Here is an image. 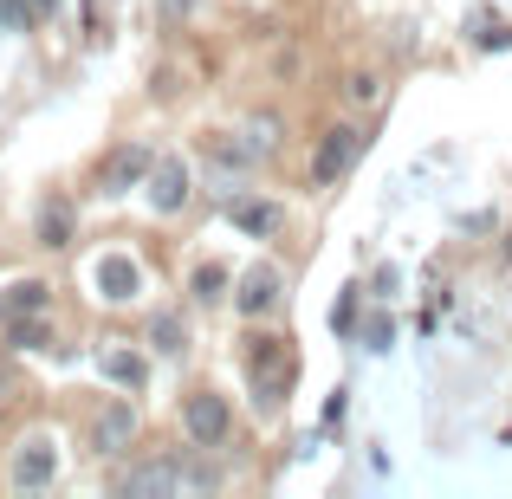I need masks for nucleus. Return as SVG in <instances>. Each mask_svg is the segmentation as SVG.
Listing matches in <instances>:
<instances>
[{"label":"nucleus","mask_w":512,"mask_h":499,"mask_svg":"<svg viewBox=\"0 0 512 499\" xmlns=\"http://www.w3.org/2000/svg\"><path fill=\"white\" fill-rule=\"evenodd\" d=\"M344 91H350V98H357V104H370V98H376V78H350Z\"/></svg>","instance_id":"obj_19"},{"label":"nucleus","mask_w":512,"mask_h":499,"mask_svg":"<svg viewBox=\"0 0 512 499\" xmlns=\"http://www.w3.org/2000/svg\"><path fill=\"white\" fill-rule=\"evenodd\" d=\"M227 422H234V415H227V396H214V389H195V396H188V409H182L188 441H201V448H208V441L227 435Z\"/></svg>","instance_id":"obj_3"},{"label":"nucleus","mask_w":512,"mask_h":499,"mask_svg":"<svg viewBox=\"0 0 512 499\" xmlns=\"http://www.w3.org/2000/svg\"><path fill=\"white\" fill-rule=\"evenodd\" d=\"M52 474H59V454H52V441L46 435H33L20 454H13V487H52Z\"/></svg>","instance_id":"obj_5"},{"label":"nucleus","mask_w":512,"mask_h":499,"mask_svg":"<svg viewBox=\"0 0 512 499\" xmlns=\"http://www.w3.org/2000/svg\"><path fill=\"white\" fill-rule=\"evenodd\" d=\"M234 221L247 227V234H273V227H279V208H273V201H234Z\"/></svg>","instance_id":"obj_15"},{"label":"nucleus","mask_w":512,"mask_h":499,"mask_svg":"<svg viewBox=\"0 0 512 499\" xmlns=\"http://www.w3.org/2000/svg\"><path fill=\"white\" fill-rule=\"evenodd\" d=\"M39 312H46V286H39V279H20V286L0 292V318H7V325L13 318H39Z\"/></svg>","instance_id":"obj_10"},{"label":"nucleus","mask_w":512,"mask_h":499,"mask_svg":"<svg viewBox=\"0 0 512 499\" xmlns=\"http://www.w3.org/2000/svg\"><path fill=\"white\" fill-rule=\"evenodd\" d=\"M91 286H98V299H111V305H130L137 299V260H124V253H104L98 266H91Z\"/></svg>","instance_id":"obj_4"},{"label":"nucleus","mask_w":512,"mask_h":499,"mask_svg":"<svg viewBox=\"0 0 512 499\" xmlns=\"http://www.w3.org/2000/svg\"><path fill=\"white\" fill-rule=\"evenodd\" d=\"M150 201H156V214H175L188 201V169L175 163V156H163V163L150 169Z\"/></svg>","instance_id":"obj_8"},{"label":"nucleus","mask_w":512,"mask_h":499,"mask_svg":"<svg viewBox=\"0 0 512 499\" xmlns=\"http://www.w3.org/2000/svg\"><path fill=\"white\" fill-rule=\"evenodd\" d=\"M39 234H46V247H65V240H72V201H46Z\"/></svg>","instance_id":"obj_14"},{"label":"nucleus","mask_w":512,"mask_h":499,"mask_svg":"<svg viewBox=\"0 0 512 499\" xmlns=\"http://www.w3.org/2000/svg\"><path fill=\"white\" fill-rule=\"evenodd\" d=\"M13 344L39 350V344H46V325H39V318H13Z\"/></svg>","instance_id":"obj_18"},{"label":"nucleus","mask_w":512,"mask_h":499,"mask_svg":"<svg viewBox=\"0 0 512 499\" xmlns=\"http://www.w3.org/2000/svg\"><path fill=\"white\" fill-rule=\"evenodd\" d=\"M240 312H247V318H260V312H273V305H279V266H253V273L247 279H240Z\"/></svg>","instance_id":"obj_9"},{"label":"nucleus","mask_w":512,"mask_h":499,"mask_svg":"<svg viewBox=\"0 0 512 499\" xmlns=\"http://www.w3.org/2000/svg\"><path fill=\"white\" fill-rule=\"evenodd\" d=\"M91 441H98V454H124L130 441H137V409H130V402H111V409L98 415V428H91Z\"/></svg>","instance_id":"obj_7"},{"label":"nucleus","mask_w":512,"mask_h":499,"mask_svg":"<svg viewBox=\"0 0 512 499\" xmlns=\"http://www.w3.org/2000/svg\"><path fill=\"white\" fill-rule=\"evenodd\" d=\"M150 344L163 350V357H182V350H188V331H182V318H175V312H163V318L150 325Z\"/></svg>","instance_id":"obj_16"},{"label":"nucleus","mask_w":512,"mask_h":499,"mask_svg":"<svg viewBox=\"0 0 512 499\" xmlns=\"http://www.w3.org/2000/svg\"><path fill=\"white\" fill-rule=\"evenodd\" d=\"M240 150H247V156H273V150H279V124H273V117H247V130H240Z\"/></svg>","instance_id":"obj_13"},{"label":"nucleus","mask_w":512,"mask_h":499,"mask_svg":"<svg viewBox=\"0 0 512 499\" xmlns=\"http://www.w3.org/2000/svg\"><path fill=\"white\" fill-rule=\"evenodd\" d=\"M150 169H156V156L143 150V143H124V150L104 163V195H124V188H137V182H150Z\"/></svg>","instance_id":"obj_6"},{"label":"nucleus","mask_w":512,"mask_h":499,"mask_svg":"<svg viewBox=\"0 0 512 499\" xmlns=\"http://www.w3.org/2000/svg\"><path fill=\"white\" fill-rule=\"evenodd\" d=\"M188 292H195V305H221L227 299V266H195V279H188Z\"/></svg>","instance_id":"obj_12"},{"label":"nucleus","mask_w":512,"mask_h":499,"mask_svg":"<svg viewBox=\"0 0 512 499\" xmlns=\"http://www.w3.org/2000/svg\"><path fill=\"white\" fill-rule=\"evenodd\" d=\"M363 130H350V124H338V130H325L318 137V150H312V182H344L350 169H357V156H363Z\"/></svg>","instance_id":"obj_2"},{"label":"nucleus","mask_w":512,"mask_h":499,"mask_svg":"<svg viewBox=\"0 0 512 499\" xmlns=\"http://www.w3.org/2000/svg\"><path fill=\"white\" fill-rule=\"evenodd\" d=\"M247 370H253L260 402H266V409H279V402H286V389H292V350L279 344V337H260V344H253V357H247Z\"/></svg>","instance_id":"obj_1"},{"label":"nucleus","mask_w":512,"mask_h":499,"mask_svg":"<svg viewBox=\"0 0 512 499\" xmlns=\"http://www.w3.org/2000/svg\"><path fill=\"white\" fill-rule=\"evenodd\" d=\"M175 487H182V474H175V467H163V461L137 467V474L124 480V493H130V499H143V493H175Z\"/></svg>","instance_id":"obj_11"},{"label":"nucleus","mask_w":512,"mask_h":499,"mask_svg":"<svg viewBox=\"0 0 512 499\" xmlns=\"http://www.w3.org/2000/svg\"><path fill=\"white\" fill-rule=\"evenodd\" d=\"M104 376L124 383V389H137L143 383V357H137V350H111V357H104Z\"/></svg>","instance_id":"obj_17"}]
</instances>
